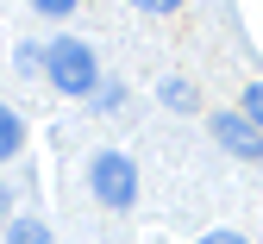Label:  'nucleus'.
<instances>
[{
  "instance_id": "nucleus-1",
  "label": "nucleus",
  "mask_w": 263,
  "mask_h": 244,
  "mask_svg": "<svg viewBox=\"0 0 263 244\" xmlns=\"http://www.w3.org/2000/svg\"><path fill=\"white\" fill-rule=\"evenodd\" d=\"M44 76L57 94H94L101 88V69H94V50L82 38H50L44 44Z\"/></svg>"
},
{
  "instance_id": "nucleus-2",
  "label": "nucleus",
  "mask_w": 263,
  "mask_h": 244,
  "mask_svg": "<svg viewBox=\"0 0 263 244\" xmlns=\"http://www.w3.org/2000/svg\"><path fill=\"white\" fill-rule=\"evenodd\" d=\"M88 188H94L101 207L125 213V207L138 200V169H132V157H119V151H101V157L88 163Z\"/></svg>"
},
{
  "instance_id": "nucleus-3",
  "label": "nucleus",
  "mask_w": 263,
  "mask_h": 244,
  "mask_svg": "<svg viewBox=\"0 0 263 244\" xmlns=\"http://www.w3.org/2000/svg\"><path fill=\"white\" fill-rule=\"evenodd\" d=\"M213 138H219L232 157H245V163H257V157H263V132H257L245 113H219V119H213Z\"/></svg>"
},
{
  "instance_id": "nucleus-4",
  "label": "nucleus",
  "mask_w": 263,
  "mask_h": 244,
  "mask_svg": "<svg viewBox=\"0 0 263 244\" xmlns=\"http://www.w3.org/2000/svg\"><path fill=\"white\" fill-rule=\"evenodd\" d=\"M19 151H25V119L13 107H0V163H13Z\"/></svg>"
},
{
  "instance_id": "nucleus-5",
  "label": "nucleus",
  "mask_w": 263,
  "mask_h": 244,
  "mask_svg": "<svg viewBox=\"0 0 263 244\" xmlns=\"http://www.w3.org/2000/svg\"><path fill=\"white\" fill-rule=\"evenodd\" d=\"M7 244H57V238H50L44 219H13L7 226Z\"/></svg>"
},
{
  "instance_id": "nucleus-6",
  "label": "nucleus",
  "mask_w": 263,
  "mask_h": 244,
  "mask_svg": "<svg viewBox=\"0 0 263 244\" xmlns=\"http://www.w3.org/2000/svg\"><path fill=\"white\" fill-rule=\"evenodd\" d=\"M157 94H163V107H176V113H188V107H194V82H182V76H170Z\"/></svg>"
},
{
  "instance_id": "nucleus-7",
  "label": "nucleus",
  "mask_w": 263,
  "mask_h": 244,
  "mask_svg": "<svg viewBox=\"0 0 263 244\" xmlns=\"http://www.w3.org/2000/svg\"><path fill=\"white\" fill-rule=\"evenodd\" d=\"M245 119L263 132V82H251V88H245Z\"/></svg>"
},
{
  "instance_id": "nucleus-8",
  "label": "nucleus",
  "mask_w": 263,
  "mask_h": 244,
  "mask_svg": "<svg viewBox=\"0 0 263 244\" xmlns=\"http://www.w3.org/2000/svg\"><path fill=\"white\" fill-rule=\"evenodd\" d=\"M31 7H38V13H50V19H69L82 0H31Z\"/></svg>"
},
{
  "instance_id": "nucleus-9",
  "label": "nucleus",
  "mask_w": 263,
  "mask_h": 244,
  "mask_svg": "<svg viewBox=\"0 0 263 244\" xmlns=\"http://www.w3.org/2000/svg\"><path fill=\"white\" fill-rule=\"evenodd\" d=\"M132 7H138V13H176L182 0H132Z\"/></svg>"
},
{
  "instance_id": "nucleus-10",
  "label": "nucleus",
  "mask_w": 263,
  "mask_h": 244,
  "mask_svg": "<svg viewBox=\"0 0 263 244\" xmlns=\"http://www.w3.org/2000/svg\"><path fill=\"white\" fill-rule=\"evenodd\" d=\"M201 244H245V238H238V232H207Z\"/></svg>"
},
{
  "instance_id": "nucleus-11",
  "label": "nucleus",
  "mask_w": 263,
  "mask_h": 244,
  "mask_svg": "<svg viewBox=\"0 0 263 244\" xmlns=\"http://www.w3.org/2000/svg\"><path fill=\"white\" fill-rule=\"evenodd\" d=\"M7 207H13V194H7V182H0V226H13V219H7Z\"/></svg>"
}]
</instances>
